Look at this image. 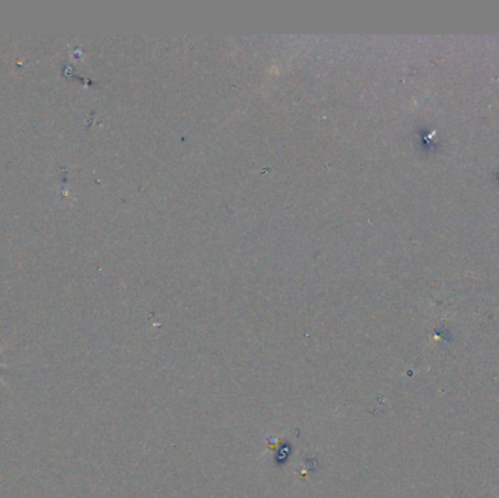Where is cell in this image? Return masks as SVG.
Returning <instances> with one entry per match:
<instances>
[{"instance_id": "obj_1", "label": "cell", "mask_w": 499, "mask_h": 498, "mask_svg": "<svg viewBox=\"0 0 499 498\" xmlns=\"http://www.w3.org/2000/svg\"><path fill=\"white\" fill-rule=\"evenodd\" d=\"M4 349H5V348H4ZM4 349H0V354H2V351H4ZM6 367H9L8 363H0V368H6ZM0 383H2L4 386H6V383H5V380H4L2 375H0Z\"/></svg>"}]
</instances>
